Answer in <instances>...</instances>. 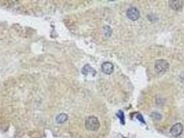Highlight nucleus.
Here are the masks:
<instances>
[{
  "mask_svg": "<svg viewBox=\"0 0 184 138\" xmlns=\"http://www.w3.org/2000/svg\"><path fill=\"white\" fill-rule=\"evenodd\" d=\"M117 117L119 118L120 122H121L122 124H125V115L123 111H119L117 113Z\"/></svg>",
  "mask_w": 184,
  "mask_h": 138,
  "instance_id": "obj_9",
  "label": "nucleus"
},
{
  "mask_svg": "<svg viewBox=\"0 0 184 138\" xmlns=\"http://www.w3.org/2000/svg\"><path fill=\"white\" fill-rule=\"evenodd\" d=\"M183 131V125L181 123L175 124L170 129V134L174 137H178L182 134Z\"/></svg>",
  "mask_w": 184,
  "mask_h": 138,
  "instance_id": "obj_4",
  "label": "nucleus"
},
{
  "mask_svg": "<svg viewBox=\"0 0 184 138\" xmlns=\"http://www.w3.org/2000/svg\"><path fill=\"white\" fill-rule=\"evenodd\" d=\"M169 68V63L166 60H157L155 63V70L158 74H163L168 71Z\"/></svg>",
  "mask_w": 184,
  "mask_h": 138,
  "instance_id": "obj_2",
  "label": "nucleus"
},
{
  "mask_svg": "<svg viewBox=\"0 0 184 138\" xmlns=\"http://www.w3.org/2000/svg\"><path fill=\"white\" fill-rule=\"evenodd\" d=\"M152 117L155 120H161V114H159V113H153L152 115Z\"/></svg>",
  "mask_w": 184,
  "mask_h": 138,
  "instance_id": "obj_10",
  "label": "nucleus"
},
{
  "mask_svg": "<svg viewBox=\"0 0 184 138\" xmlns=\"http://www.w3.org/2000/svg\"><path fill=\"white\" fill-rule=\"evenodd\" d=\"M67 119H68L67 115H66L65 113H62L57 116L56 122H58V124H62L67 121Z\"/></svg>",
  "mask_w": 184,
  "mask_h": 138,
  "instance_id": "obj_8",
  "label": "nucleus"
},
{
  "mask_svg": "<svg viewBox=\"0 0 184 138\" xmlns=\"http://www.w3.org/2000/svg\"><path fill=\"white\" fill-rule=\"evenodd\" d=\"M82 73L85 75H87L88 74L91 73V74H92V75L94 76L96 75V71H94V69L90 65L86 64L84 67L82 68Z\"/></svg>",
  "mask_w": 184,
  "mask_h": 138,
  "instance_id": "obj_7",
  "label": "nucleus"
},
{
  "mask_svg": "<svg viewBox=\"0 0 184 138\" xmlns=\"http://www.w3.org/2000/svg\"><path fill=\"white\" fill-rule=\"evenodd\" d=\"M183 5V1L181 0H176V1H169V6L172 9L174 10H178L182 8Z\"/></svg>",
  "mask_w": 184,
  "mask_h": 138,
  "instance_id": "obj_6",
  "label": "nucleus"
},
{
  "mask_svg": "<svg viewBox=\"0 0 184 138\" xmlns=\"http://www.w3.org/2000/svg\"><path fill=\"white\" fill-rule=\"evenodd\" d=\"M127 17L131 21H137L140 17V11L135 7H131L127 10Z\"/></svg>",
  "mask_w": 184,
  "mask_h": 138,
  "instance_id": "obj_3",
  "label": "nucleus"
},
{
  "mask_svg": "<svg viewBox=\"0 0 184 138\" xmlns=\"http://www.w3.org/2000/svg\"><path fill=\"white\" fill-rule=\"evenodd\" d=\"M137 118L138 119V120H139V121L142 122V123L145 124V122L144 121V119H143V116H142V115H141V114H139V115H137Z\"/></svg>",
  "mask_w": 184,
  "mask_h": 138,
  "instance_id": "obj_11",
  "label": "nucleus"
},
{
  "mask_svg": "<svg viewBox=\"0 0 184 138\" xmlns=\"http://www.w3.org/2000/svg\"><path fill=\"white\" fill-rule=\"evenodd\" d=\"M85 127L89 131H97L100 128V122L95 116H89L85 121Z\"/></svg>",
  "mask_w": 184,
  "mask_h": 138,
  "instance_id": "obj_1",
  "label": "nucleus"
},
{
  "mask_svg": "<svg viewBox=\"0 0 184 138\" xmlns=\"http://www.w3.org/2000/svg\"><path fill=\"white\" fill-rule=\"evenodd\" d=\"M102 71L104 73L107 74V75H110L113 73L114 71V65L111 62H104L102 64Z\"/></svg>",
  "mask_w": 184,
  "mask_h": 138,
  "instance_id": "obj_5",
  "label": "nucleus"
}]
</instances>
